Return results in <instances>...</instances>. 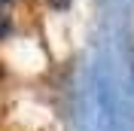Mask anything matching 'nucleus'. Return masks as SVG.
Returning <instances> with one entry per match:
<instances>
[{
	"label": "nucleus",
	"instance_id": "obj_1",
	"mask_svg": "<svg viewBox=\"0 0 134 131\" xmlns=\"http://www.w3.org/2000/svg\"><path fill=\"white\" fill-rule=\"evenodd\" d=\"M3 3H9V0H3Z\"/></svg>",
	"mask_w": 134,
	"mask_h": 131
}]
</instances>
